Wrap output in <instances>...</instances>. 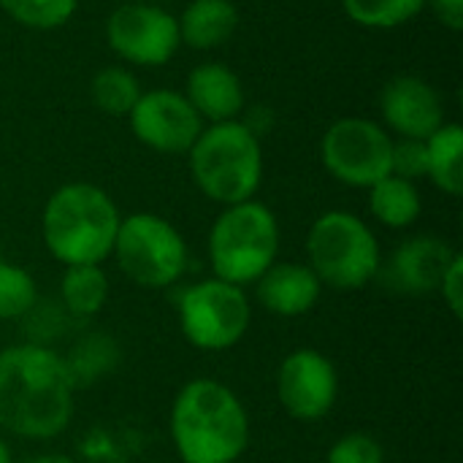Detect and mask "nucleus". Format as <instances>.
<instances>
[{
	"instance_id": "nucleus-30",
	"label": "nucleus",
	"mask_w": 463,
	"mask_h": 463,
	"mask_svg": "<svg viewBox=\"0 0 463 463\" xmlns=\"http://www.w3.org/2000/svg\"><path fill=\"white\" fill-rule=\"evenodd\" d=\"M27 463H76L71 456H65V453H41V456H35L33 461Z\"/></svg>"
},
{
	"instance_id": "nucleus-27",
	"label": "nucleus",
	"mask_w": 463,
	"mask_h": 463,
	"mask_svg": "<svg viewBox=\"0 0 463 463\" xmlns=\"http://www.w3.org/2000/svg\"><path fill=\"white\" fill-rule=\"evenodd\" d=\"M426 141L415 138H393V155H391V174L418 182L426 179Z\"/></svg>"
},
{
	"instance_id": "nucleus-8",
	"label": "nucleus",
	"mask_w": 463,
	"mask_h": 463,
	"mask_svg": "<svg viewBox=\"0 0 463 463\" xmlns=\"http://www.w3.org/2000/svg\"><path fill=\"white\" fill-rule=\"evenodd\" d=\"M176 320L190 347L222 353L247 336L252 326V304L244 288L209 277L182 290Z\"/></svg>"
},
{
	"instance_id": "nucleus-5",
	"label": "nucleus",
	"mask_w": 463,
	"mask_h": 463,
	"mask_svg": "<svg viewBox=\"0 0 463 463\" xmlns=\"http://www.w3.org/2000/svg\"><path fill=\"white\" fill-rule=\"evenodd\" d=\"M279 220L258 198L222 206L206 239L212 277L247 288L255 285L279 255Z\"/></svg>"
},
{
	"instance_id": "nucleus-3",
	"label": "nucleus",
	"mask_w": 463,
	"mask_h": 463,
	"mask_svg": "<svg viewBox=\"0 0 463 463\" xmlns=\"http://www.w3.org/2000/svg\"><path fill=\"white\" fill-rule=\"evenodd\" d=\"M122 214L117 201L92 182L60 184L43 203L41 239L60 266H100L111 258Z\"/></svg>"
},
{
	"instance_id": "nucleus-13",
	"label": "nucleus",
	"mask_w": 463,
	"mask_h": 463,
	"mask_svg": "<svg viewBox=\"0 0 463 463\" xmlns=\"http://www.w3.org/2000/svg\"><path fill=\"white\" fill-rule=\"evenodd\" d=\"M380 119L393 138L426 141L448 122L445 98L423 76L402 73L380 90Z\"/></svg>"
},
{
	"instance_id": "nucleus-28",
	"label": "nucleus",
	"mask_w": 463,
	"mask_h": 463,
	"mask_svg": "<svg viewBox=\"0 0 463 463\" xmlns=\"http://www.w3.org/2000/svg\"><path fill=\"white\" fill-rule=\"evenodd\" d=\"M437 293L442 296V304L448 307V312L456 317V320H463V255L458 252L453 258V263L448 266L445 277L439 279V288Z\"/></svg>"
},
{
	"instance_id": "nucleus-10",
	"label": "nucleus",
	"mask_w": 463,
	"mask_h": 463,
	"mask_svg": "<svg viewBox=\"0 0 463 463\" xmlns=\"http://www.w3.org/2000/svg\"><path fill=\"white\" fill-rule=\"evenodd\" d=\"M106 43L119 60L138 68L168 65L182 49L176 16L157 3L141 0L122 3L109 14Z\"/></svg>"
},
{
	"instance_id": "nucleus-12",
	"label": "nucleus",
	"mask_w": 463,
	"mask_h": 463,
	"mask_svg": "<svg viewBox=\"0 0 463 463\" xmlns=\"http://www.w3.org/2000/svg\"><path fill=\"white\" fill-rule=\"evenodd\" d=\"M130 133L157 155H187L206 128L179 90H146L128 114Z\"/></svg>"
},
{
	"instance_id": "nucleus-20",
	"label": "nucleus",
	"mask_w": 463,
	"mask_h": 463,
	"mask_svg": "<svg viewBox=\"0 0 463 463\" xmlns=\"http://www.w3.org/2000/svg\"><path fill=\"white\" fill-rule=\"evenodd\" d=\"M426 179L450 198L463 193V130L458 122H445L426 138Z\"/></svg>"
},
{
	"instance_id": "nucleus-31",
	"label": "nucleus",
	"mask_w": 463,
	"mask_h": 463,
	"mask_svg": "<svg viewBox=\"0 0 463 463\" xmlns=\"http://www.w3.org/2000/svg\"><path fill=\"white\" fill-rule=\"evenodd\" d=\"M0 463H14V453H11V445L8 439L0 434Z\"/></svg>"
},
{
	"instance_id": "nucleus-25",
	"label": "nucleus",
	"mask_w": 463,
	"mask_h": 463,
	"mask_svg": "<svg viewBox=\"0 0 463 463\" xmlns=\"http://www.w3.org/2000/svg\"><path fill=\"white\" fill-rule=\"evenodd\" d=\"M38 304L35 277L11 260H0V320H24Z\"/></svg>"
},
{
	"instance_id": "nucleus-7",
	"label": "nucleus",
	"mask_w": 463,
	"mask_h": 463,
	"mask_svg": "<svg viewBox=\"0 0 463 463\" xmlns=\"http://www.w3.org/2000/svg\"><path fill=\"white\" fill-rule=\"evenodd\" d=\"M111 258L133 285L165 290L184 277L190 250L174 222L152 212H136L122 217Z\"/></svg>"
},
{
	"instance_id": "nucleus-26",
	"label": "nucleus",
	"mask_w": 463,
	"mask_h": 463,
	"mask_svg": "<svg viewBox=\"0 0 463 463\" xmlns=\"http://www.w3.org/2000/svg\"><path fill=\"white\" fill-rule=\"evenodd\" d=\"M326 463H385V448L366 431H350L328 448Z\"/></svg>"
},
{
	"instance_id": "nucleus-6",
	"label": "nucleus",
	"mask_w": 463,
	"mask_h": 463,
	"mask_svg": "<svg viewBox=\"0 0 463 463\" xmlns=\"http://www.w3.org/2000/svg\"><path fill=\"white\" fill-rule=\"evenodd\" d=\"M307 266L323 288L353 293L372 285L383 269L380 239L366 220L353 212H323L307 233Z\"/></svg>"
},
{
	"instance_id": "nucleus-9",
	"label": "nucleus",
	"mask_w": 463,
	"mask_h": 463,
	"mask_svg": "<svg viewBox=\"0 0 463 463\" xmlns=\"http://www.w3.org/2000/svg\"><path fill=\"white\" fill-rule=\"evenodd\" d=\"M393 136L369 117H342L320 138V163L345 187L369 190L391 174Z\"/></svg>"
},
{
	"instance_id": "nucleus-4",
	"label": "nucleus",
	"mask_w": 463,
	"mask_h": 463,
	"mask_svg": "<svg viewBox=\"0 0 463 463\" xmlns=\"http://www.w3.org/2000/svg\"><path fill=\"white\" fill-rule=\"evenodd\" d=\"M195 187L220 206L255 198L263 182V144L241 119L214 122L201 130L187 152Z\"/></svg>"
},
{
	"instance_id": "nucleus-17",
	"label": "nucleus",
	"mask_w": 463,
	"mask_h": 463,
	"mask_svg": "<svg viewBox=\"0 0 463 463\" xmlns=\"http://www.w3.org/2000/svg\"><path fill=\"white\" fill-rule=\"evenodd\" d=\"M182 46L193 52H212L225 46L239 27V8L233 0H190L176 16Z\"/></svg>"
},
{
	"instance_id": "nucleus-18",
	"label": "nucleus",
	"mask_w": 463,
	"mask_h": 463,
	"mask_svg": "<svg viewBox=\"0 0 463 463\" xmlns=\"http://www.w3.org/2000/svg\"><path fill=\"white\" fill-rule=\"evenodd\" d=\"M366 193H369L372 217L391 231H407L423 214V195H420L418 182L388 174L385 179L372 184Z\"/></svg>"
},
{
	"instance_id": "nucleus-1",
	"label": "nucleus",
	"mask_w": 463,
	"mask_h": 463,
	"mask_svg": "<svg viewBox=\"0 0 463 463\" xmlns=\"http://www.w3.org/2000/svg\"><path fill=\"white\" fill-rule=\"evenodd\" d=\"M76 388L62 355L24 342L0 350V431L46 442L60 437L76 410Z\"/></svg>"
},
{
	"instance_id": "nucleus-19",
	"label": "nucleus",
	"mask_w": 463,
	"mask_h": 463,
	"mask_svg": "<svg viewBox=\"0 0 463 463\" xmlns=\"http://www.w3.org/2000/svg\"><path fill=\"white\" fill-rule=\"evenodd\" d=\"M109 274L100 266H68L60 277V309L73 320H92L109 301Z\"/></svg>"
},
{
	"instance_id": "nucleus-22",
	"label": "nucleus",
	"mask_w": 463,
	"mask_h": 463,
	"mask_svg": "<svg viewBox=\"0 0 463 463\" xmlns=\"http://www.w3.org/2000/svg\"><path fill=\"white\" fill-rule=\"evenodd\" d=\"M347 19L364 30H396L426 11V0H342Z\"/></svg>"
},
{
	"instance_id": "nucleus-15",
	"label": "nucleus",
	"mask_w": 463,
	"mask_h": 463,
	"mask_svg": "<svg viewBox=\"0 0 463 463\" xmlns=\"http://www.w3.org/2000/svg\"><path fill=\"white\" fill-rule=\"evenodd\" d=\"M184 98L198 111L203 125L241 119L247 109V92L241 76L225 62H198L187 73Z\"/></svg>"
},
{
	"instance_id": "nucleus-29",
	"label": "nucleus",
	"mask_w": 463,
	"mask_h": 463,
	"mask_svg": "<svg viewBox=\"0 0 463 463\" xmlns=\"http://www.w3.org/2000/svg\"><path fill=\"white\" fill-rule=\"evenodd\" d=\"M426 8L437 16V22L445 30L450 33L463 30V0H426Z\"/></svg>"
},
{
	"instance_id": "nucleus-21",
	"label": "nucleus",
	"mask_w": 463,
	"mask_h": 463,
	"mask_svg": "<svg viewBox=\"0 0 463 463\" xmlns=\"http://www.w3.org/2000/svg\"><path fill=\"white\" fill-rule=\"evenodd\" d=\"M141 92L144 90H141L136 73L122 68V65H106L90 81V95H92L95 109L109 114V117H125L128 119V114L138 103Z\"/></svg>"
},
{
	"instance_id": "nucleus-14",
	"label": "nucleus",
	"mask_w": 463,
	"mask_h": 463,
	"mask_svg": "<svg viewBox=\"0 0 463 463\" xmlns=\"http://www.w3.org/2000/svg\"><path fill=\"white\" fill-rule=\"evenodd\" d=\"M456 255L458 250L450 247L439 236H431V233L412 236L393 250L385 274L396 293L429 296V293H437L439 279L445 277Z\"/></svg>"
},
{
	"instance_id": "nucleus-2",
	"label": "nucleus",
	"mask_w": 463,
	"mask_h": 463,
	"mask_svg": "<svg viewBox=\"0 0 463 463\" xmlns=\"http://www.w3.org/2000/svg\"><path fill=\"white\" fill-rule=\"evenodd\" d=\"M168 434L182 463H236L250 448V412L225 383L198 377L174 396Z\"/></svg>"
},
{
	"instance_id": "nucleus-11",
	"label": "nucleus",
	"mask_w": 463,
	"mask_h": 463,
	"mask_svg": "<svg viewBox=\"0 0 463 463\" xmlns=\"http://www.w3.org/2000/svg\"><path fill=\"white\" fill-rule=\"evenodd\" d=\"M279 407L298 423H320L339 399V372L328 355L312 347L293 350L277 369Z\"/></svg>"
},
{
	"instance_id": "nucleus-32",
	"label": "nucleus",
	"mask_w": 463,
	"mask_h": 463,
	"mask_svg": "<svg viewBox=\"0 0 463 463\" xmlns=\"http://www.w3.org/2000/svg\"><path fill=\"white\" fill-rule=\"evenodd\" d=\"M141 3H155V0H141Z\"/></svg>"
},
{
	"instance_id": "nucleus-16",
	"label": "nucleus",
	"mask_w": 463,
	"mask_h": 463,
	"mask_svg": "<svg viewBox=\"0 0 463 463\" xmlns=\"http://www.w3.org/2000/svg\"><path fill=\"white\" fill-rule=\"evenodd\" d=\"M317 274L298 260H277L258 282L255 298L274 317H304L323 296Z\"/></svg>"
},
{
	"instance_id": "nucleus-24",
	"label": "nucleus",
	"mask_w": 463,
	"mask_h": 463,
	"mask_svg": "<svg viewBox=\"0 0 463 463\" xmlns=\"http://www.w3.org/2000/svg\"><path fill=\"white\" fill-rule=\"evenodd\" d=\"M8 19L27 30H57L65 27L79 11V0H0Z\"/></svg>"
},
{
	"instance_id": "nucleus-23",
	"label": "nucleus",
	"mask_w": 463,
	"mask_h": 463,
	"mask_svg": "<svg viewBox=\"0 0 463 463\" xmlns=\"http://www.w3.org/2000/svg\"><path fill=\"white\" fill-rule=\"evenodd\" d=\"M62 364L71 374L73 388H84L100 380L117 364V345L103 334H90L79 339L68 355H62Z\"/></svg>"
}]
</instances>
